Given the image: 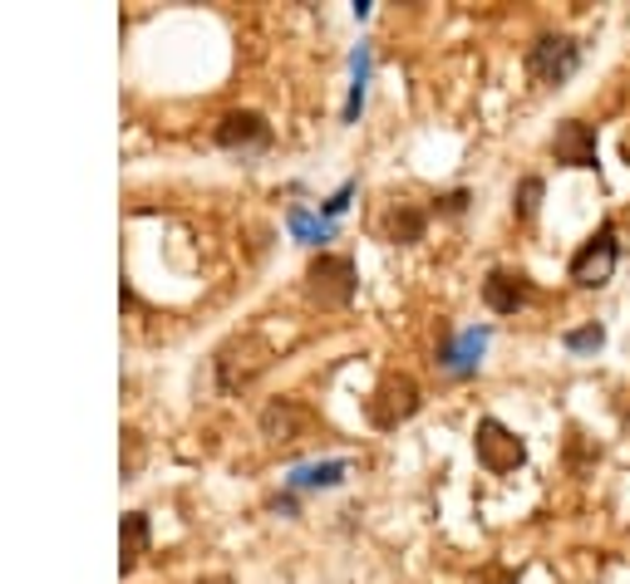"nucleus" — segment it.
<instances>
[{
    "mask_svg": "<svg viewBox=\"0 0 630 584\" xmlns=\"http://www.w3.org/2000/svg\"><path fill=\"white\" fill-rule=\"evenodd\" d=\"M482 344H488V329H468V334L458 339L454 349H444V364H448V368H458V374H464V368H472V364H478Z\"/></svg>",
    "mask_w": 630,
    "mask_h": 584,
    "instance_id": "f8f14e48",
    "label": "nucleus"
},
{
    "mask_svg": "<svg viewBox=\"0 0 630 584\" xmlns=\"http://www.w3.org/2000/svg\"><path fill=\"white\" fill-rule=\"evenodd\" d=\"M315 428H321V418H315L301 398H276L267 412H261V432H267L271 442H281V448L315 438Z\"/></svg>",
    "mask_w": 630,
    "mask_h": 584,
    "instance_id": "0eeeda50",
    "label": "nucleus"
},
{
    "mask_svg": "<svg viewBox=\"0 0 630 584\" xmlns=\"http://www.w3.org/2000/svg\"><path fill=\"white\" fill-rule=\"evenodd\" d=\"M306 285H311V300L321 305H350L355 290H360V280H355V261L350 256H330V251H321V256L311 261L306 271Z\"/></svg>",
    "mask_w": 630,
    "mask_h": 584,
    "instance_id": "423d86ee",
    "label": "nucleus"
},
{
    "mask_svg": "<svg viewBox=\"0 0 630 584\" xmlns=\"http://www.w3.org/2000/svg\"><path fill=\"white\" fill-rule=\"evenodd\" d=\"M552 157L562 167H596L601 163V137L586 119H562L552 133Z\"/></svg>",
    "mask_w": 630,
    "mask_h": 584,
    "instance_id": "6e6552de",
    "label": "nucleus"
},
{
    "mask_svg": "<svg viewBox=\"0 0 630 584\" xmlns=\"http://www.w3.org/2000/svg\"><path fill=\"white\" fill-rule=\"evenodd\" d=\"M542 192H547V183H542V177H522V183H518V197H512V207H518V217H522V221L537 217Z\"/></svg>",
    "mask_w": 630,
    "mask_h": 584,
    "instance_id": "4468645a",
    "label": "nucleus"
},
{
    "mask_svg": "<svg viewBox=\"0 0 630 584\" xmlns=\"http://www.w3.org/2000/svg\"><path fill=\"white\" fill-rule=\"evenodd\" d=\"M207 584H232V580H207Z\"/></svg>",
    "mask_w": 630,
    "mask_h": 584,
    "instance_id": "a211bd4d",
    "label": "nucleus"
},
{
    "mask_svg": "<svg viewBox=\"0 0 630 584\" xmlns=\"http://www.w3.org/2000/svg\"><path fill=\"white\" fill-rule=\"evenodd\" d=\"M582 69V45L572 35H537L528 45V79L532 84H566Z\"/></svg>",
    "mask_w": 630,
    "mask_h": 584,
    "instance_id": "39448f33",
    "label": "nucleus"
},
{
    "mask_svg": "<svg viewBox=\"0 0 630 584\" xmlns=\"http://www.w3.org/2000/svg\"><path fill=\"white\" fill-rule=\"evenodd\" d=\"M472 584H518V570H508V565H482Z\"/></svg>",
    "mask_w": 630,
    "mask_h": 584,
    "instance_id": "f3484780",
    "label": "nucleus"
},
{
    "mask_svg": "<svg viewBox=\"0 0 630 584\" xmlns=\"http://www.w3.org/2000/svg\"><path fill=\"white\" fill-rule=\"evenodd\" d=\"M345 476V462H325V466H301L291 476V486H335Z\"/></svg>",
    "mask_w": 630,
    "mask_h": 584,
    "instance_id": "dca6fc26",
    "label": "nucleus"
},
{
    "mask_svg": "<svg viewBox=\"0 0 630 584\" xmlns=\"http://www.w3.org/2000/svg\"><path fill=\"white\" fill-rule=\"evenodd\" d=\"M419 408H424V393H419V384L409 374H384L380 384H374L370 403H365L370 422L374 428H384V432H394L399 422H409Z\"/></svg>",
    "mask_w": 630,
    "mask_h": 584,
    "instance_id": "f03ea898",
    "label": "nucleus"
},
{
    "mask_svg": "<svg viewBox=\"0 0 630 584\" xmlns=\"http://www.w3.org/2000/svg\"><path fill=\"white\" fill-rule=\"evenodd\" d=\"M143 546H149V516H139V511L123 516V570L139 565Z\"/></svg>",
    "mask_w": 630,
    "mask_h": 584,
    "instance_id": "ddd939ff",
    "label": "nucleus"
},
{
    "mask_svg": "<svg viewBox=\"0 0 630 584\" xmlns=\"http://www.w3.org/2000/svg\"><path fill=\"white\" fill-rule=\"evenodd\" d=\"M271 359H276V349H271L267 339H261V334H241V339H232V344H222V354H217V384H222V388L257 384V378L271 368Z\"/></svg>",
    "mask_w": 630,
    "mask_h": 584,
    "instance_id": "f257e3e1",
    "label": "nucleus"
},
{
    "mask_svg": "<svg viewBox=\"0 0 630 584\" xmlns=\"http://www.w3.org/2000/svg\"><path fill=\"white\" fill-rule=\"evenodd\" d=\"M424 227H428L424 207H414V201H394V207L384 211V221H380V236L394 241V246H414V241H424Z\"/></svg>",
    "mask_w": 630,
    "mask_h": 584,
    "instance_id": "9b49d317",
    "label": "nucleus"
},
{
    "mask_svg": "<svg viewBox=\"0 0 630 584\" xmlns=\"http://www.w3.org/2000/svg\"><path fill=\"white\" fill-rule=\"evenodd\" d=\"M217 143L222 147H267L271 143V129L261 113L251 109H232L222 123H217Z\"/></svg>",
    "mask_w": 630,
    "mask_h": 584,
    "instance_id": "9d476101",
    "label": "nucleus"
},
{
    "mask_svg": "<svg viewBox=\"0 0 630 584\" xmlns=\"http://www.w3.org/2000/svg\"><path fill=\"white\" fill-rule=\"evenodd\" d=\"M616 261H621L616 221H601V231H596V236H586V246L572 256L566 275H572V285H582V290H596V285H606L616 275Z\"/></svg>",
    "mask_w": 630,
    "mask_h": 584,
    "instance_id": "20e7f679",
    "label": "nucleus"
},
{
    "mask_svg": "<svg viewBox=\"0 0 630 584\" xmlns=\"http://www.w3.org/2000/svg\"><path fill=\"white\" fill-rule=\"evenodd\" d=\"M562 344L572 349V354H596V349L606 344V329L601 324H582V329H566Z\"/></svg>",
    "mask_w": 630,
    "mask_h": 584,
    "instance_id": "2eb2a0df",
    "label": "nucleus"
},
{
    "mask_svg": "<svg viewBox=\"0 0 630 584\" xmlns=\"http://www.w3.org/2000/svg\"><path fill=\"white\" fill-rule=\"evenodd\" d=\"M472 452H478L482 472H492V476H508L528 462V442L498 418H482L478 428H472Z\"/></svg>",
    "mask_w": 630,
    "mask_h": 584,
    "instance_id": "7ed1b4c3",
    "label": "nucleus"
},
{
    "mask_svg": "<svg viewBox=\"0 0 630 584\" xmlns=\"http://www.w3.org/2000/svg\"><path fill=\"white\" fill-rule=\"evenodd\" d=\"M482 305L492 315H518L532 305V280L522 271H488L482 280Z\"/></svg>",
    "mask_w": 630,
    "mask_h": 584,
    "instance_id": "1a4fd4ad",
    "label": "nucleus"
}]
</instances>
